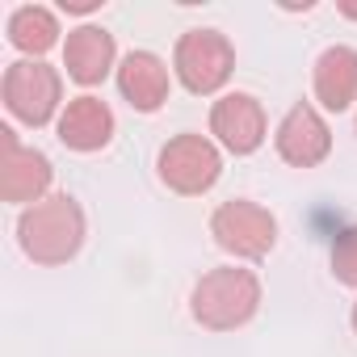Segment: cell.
Segmentation results:
<instances>
[{
    "label": "cell",
    "instance_id": "1",
    "mask_svg": "<svg viewBox=\"0 0 357 357\" xmlns=\"http://www.w3.org/2000/svg\"><path fill=\"white\" fill-rule=\"evenodd\" d=\"M89 236V219L72 194H51L17 215V244L34 265H68Z\"/></svg>",
    "mask_w": 357,
    "mask_h": 357
},
{
    "label": "cell",
    "instance_id": "2",
    "mask_svg": "<svg viewBox=\"0 0 357 357\" xmlns=\"http://www.w3.org/2000/svg\"><path fill=\"white\" fill-rule=\"evenodd\" d=\"M190 311L206 332H236L261 311V278L244 265H219L198 278Z\"/></svg>",
    "mask_w": 357,
    "mask_h": 357
},
{
    "label": "cell",
    "instance_id": "3",
    "mask_svg": "<svg viewBox=\"0 0 357 357\" xmlns=\"http://www.w3.org/2000/svg\"><path fill=\"white\" fill-rule=\"evenodd\" d=\"M155 172L160 181L181 194V198H198L206 190H215V181L223 176V155H219V143L206 139V135H176L160 147V160H155Z\"/></svg>",
    "mask_w": 357,
    "mask_h": 357
},
{
    "label": "cell",
    "instance_id": "4",
    "mask_svg": "<svg viewBox=\"0 0 357 357\" xmlns=\"http://www.w3.org/2000/svg\"><path fill=\"white\" fill-rule=\"evenodd\" d=\"M172 72L194 97L219 93L236 72V47L219 30H190L172 51Z\"/></svg>",
    "mask_w": 357,
    "mask_h": 357
},
{
    "label": "cell",
    "instance_id": "5",
    "mask_svg": "<svg viewBox=\"0 0 357 357\" xmlns=\"http://www.w3.org/2000/svg\"><path fill=\"white\" fill-rule=\"evenodd\" d=\"M0 93H5V109L26 122V126H47L55 114H63V80L51 63L43 59H17L9 63L5 72V84H0Z\"/></svg>",
    "mask_w": 357,
    "mask_h": 357
},
{
    "label": "cell",
    "instance_id": "6",
    "mask_svg": "<svg viewBox=\"0 0 357 357\" xmlns=\"http://www.w3.org/2000/svg\"><path fill=\"white\" fill-rule=\"evenodd\" d=\"M211 236L236 261H265L278 244V219L248 198H231L211 215Z\"/></svg>",
    "mask_w": 357,
    "mask_h": 357
},
{
    "label": "cell",
    "instance_id": "7",
    "mask_svg": "<svg viewBox=\"0 0 357 357\" xmlns=\"http://www.w3.org/2000/svg\"><path fill=\"white\" fill-rule=\"evenodd\" d=\"M0 198L13 206H34L43 198H51V181L55 168L38 147H22L13 126H0Z\"/></svg>",
    "mask_w": 357,
    "mask_h": 357
},
{
    "label": "cell",
    "instance_id": "8",
    "mask_svg": "<svg viewBox=\"0 0 357 357\" xmlns=\"http://www.w3.org/2000/svg\"><path fill=\"white\" fill-rule=\"evenodd\" d=\"M273 147H278V155H282L290 168H315V164H324L328 151H332V126L324 122V114H319L315 105L298 101V105H290L286 118L278 122Z\"/></svg>",
    "mask_w": 357,
    "mask_h": 357
},
{
    "label": "cell",
    "instance_id": "9",
    "mask_svg": "<svg viewBox=\"0 0 357 357\" xmlns=\"http://www.w3.org/2000/svg\"><path fill=\"white\" fill-rule=\"evenodd\" d=\"M211 135H215V143L223 151L252 155L265 143V135H269L261 101L252 93H223L215 101V109H211Z\"/></svg>",
    "mask_w": 357,
    "mask_h": 357
},
{
    "label": "cell",
    "instance_id": "10",
    "mask_svg": "<svg viewBox=\"0 0 357 357\" xmlns=\"http://www.w3.org/2000/svg\"><path fill=\"white\" fill-rule=\"evenodd\" d=\"M63 68L76 84L93 89L101 84L109 72H118V47H114V34L101 30V26H76L63 43Z\"/></svg>",
    "mask_w": 357,
    "mask_h": 357
},
{
    "label": "cell",
    "instance_id": "11",
    "mask_svg": "<svg viewBox=\"0 0 357 357\" xmlns=\"http://www.w3.org/2000/svg\"><path fill=\"white\" fill-rule=\"evenodd\" d=\"M55 130H59V143L68 151H101L114 139V109L101 97H93V93L72 97L63 105Z\"/></svg>",
    "mask_w": 357,
    "mask_h": 357
},
{
    "label": "cell",
    "instance_id": "12",
    "mask_svg": "<svg viewBox=\"0 0 357 357\" xmlns=\"http://www.w3.org/2000/svg\"><path fill=\"white\" fill-rule=\"evenodd\" d=\"M168 89H172V76H168V63L151 51H130L122 63H118V93L130 101V109L139 114H155L164 101H168Z\"/></svg>",
    "mask_w": 357,
    "mask_h": 357
},
{
    "label": "cell",
    "instance_id": "13",
    "mask_svg": "<svg viewBox=\"0 0 357 357\" xmlns=\"http://www.w3.org/2000/svg\"><path fill=\"white\" fill-rule=\"evenodd\" d=\"M315 101L328 109V114H344L353 101H357V51L353 47H328L319 59H315Z\"/></svg>",
    "mask_w": 357,
    "mask_h": 357
},
{
    "label": "cell",
    "instance_id": "14",
    "mask_svg": "<svg viewBox=\"0 0 357 357\" xmlns=\"http://www.w3.org/2000/svg\"><path fill=\"white\" fill-rule=\"evenodd\" d=\"M9 43L26 59H38L59 43V17L51 9H43V5H22L9 17Z\"/></svg>",
    "mask_w": 357,
    "mask_h": 357
},
{
    "label": "cell",
    "instance_id": "15",
    "mask_svg": "<svg viewBox=\"0 0 357 357\" xmlns=\"http://www.w3.org/2000/svg\"><path fill=\"white\" fill-rule=\"evenodd\" d=\"M332 273H336L340 286L357 290V227H344L332 240Z\"/></svg>",
    "mask_w": 357,
    "mask_h": 357
},
{
    "label": "cell",
    "instance_id": "16",
    "mask_svg": "<svg viewBox=\"0 0 357 357\" xmlns=\"http://www.w3.org/2000/svg\"><path fill=\"white\" fill-rule=\"evenodd\" d=\"M101 0H63V13H97Z\"/></svg>",
    "mask_w": 357,
    "mask_h": 357
},
{
    "label": "cell",
    "instance_id": "17",
    "mask_svg": "<svg viewBox=\"0 0 357 357\" xmlns=\"http://www.w3.org/2000/svg\"><path fill=\"white\" fill-rule=\"evenodd\" d=\"M336 9H340V13H344L349 22H357V0H340V5H336Z\"/></svg>",
    "mask_w": 357,
    "mask_h": 357
},
{
    "label": "cell",
    "instance_id": "18",
    "mask_svg": "<svg viewBox=\"0 0 357 357\" xmlns=\"http://www.w3.org/2000/svg\"><path fill=\"white\" fill-rule=\"evenodd\" d=\"M349 319H353V332H357V303H353V311H349Z\"/></svg>",
    "mask_w": 357,
    "mask_h": 357
}]
</instances>
